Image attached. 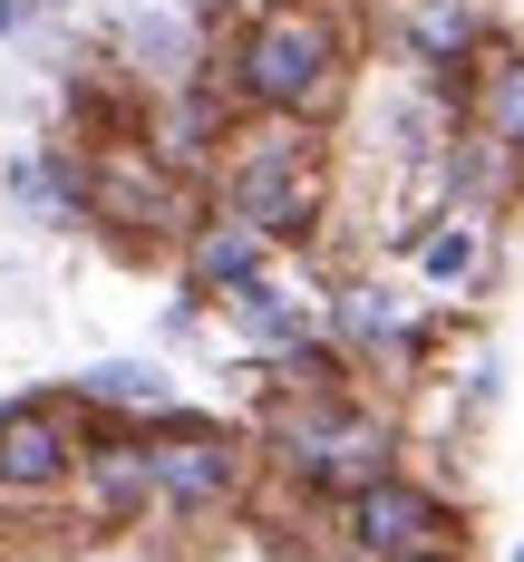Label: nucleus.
Here are the masks:
<instances>
[{
  "label": "nucleus",
  "mask_w": 524,
  "mask_h": 562,
  "mask_svg": "<svg viewBox=\"0 0 524 562\" xmlns=\"http://www.w3.org/2000/svg\"><path fill=\"white\" fill-rule=\"evenodd\" d=\"M389 562H466L457 543H417V553H389Z\"/></svg>",
  "instance_id": "17"
},
{
  "label": "nucleus",
  "mask_w": 524,
  "mask_h": 562,
  "mask_svg": "<svg viewBox=\"0 0 524 562\" xmlns=\"http://www.w3.org/2000/svg\"><path fill=\"white\" fill-rule=\"evenodd\" d=\"M68 397L78 407H98V417H175V389L166 369H146V359H108V369H88V379H68Z\"/></svg>",
  "instance_id": "14"
},
{
  "label": "nucleus",
  "mask_w": 524,
  "mask_h": 562,
  "mask_svg": "<svg viewBox=\"0 0 524 562\" xmlns=\"http://www.w3.org/2000/svg\"><path fill=\"white\" fill-rule=\"evenodd\" d=\"M214 88H233L243 116H282V126H331L349 98V20L331 0H263L233 58L214 68Z\"/></svg>",
  "instance_id": "1"
},
{
  "label": "nucleus",
  "mask_w": 524,
  "mask_h": 562,
  "mask_svg": "<svg viewBox=\"0 0 524 562\" xmlns=\"http://www.w3.org/2000/svg\"><path fill=\"white\" fill-rule=\"evenodd\" d=\"M272 262V243L253 224H233V214H204V224L185 233V291L194 301H224V291H243V281Z\"/></svg>",
  "instance_id": "12"
},
{
  "label": "nucleus",
  "mask_w": 524,
  "mask_h": 562,
  "mask_svg": "<svg viewBox=\"0 0 524 562\" xmlns=\"http://www.w3.org/2000/svg\"><path fill=\"white\" fill-rule=\"evenodd\" d=\"M214 194H224L233 224H253L272 252L282 243H311V233L331 224V146H321V126H282V116L224 126Z\"/></svg>",
  "instance_id": "2"
},
{
  "label": "nucleus",
  "mask_w": 524,
  "mask_h": 562,
  "mask_svg": "<svg viewBox=\"0 0 524 562\" xmlns=\"http://www.w3.org/2000/svg\"><path fill=\"white\" fill-rule=\"evenodd\" d=\"M341 543H349V562H389V553H417V543H457V514H447L437 485L389 465V475L341 495Z\"/></svg>",
  "instance_id": "7"
},
{
  "label": "nucleus",
  "mask_w": 524,
  "mask_h": 562,
  "mask_svg": "<svg viewBox=\"0 0 524 562\" xmlns=\"http://www.w3.org/2000/svg\"><path fill=\"white\" fill-rule=\"evenodd\" d=\"M88 224H116L126 243H185L194 233V194L136 136L126 146H88Z\"/></svg>",
  "instance_id": "5"
},
{
  "label": "nucleus",
  "mask_w": 524,
  "mask_h": 562,
  "mask_svg": "<svg viewBox=\"0 0 524 562\" xmlns=\"http://www.w3.org/2000/svg\"><path fill=\"white\" fill-rule=\"evenodd\" d=\"M243 475H253V456H243V437L214 427V417L175 407V417L146 427V495H156L166 514H224V505H243Z\"/></svg>",
  "instance_id": "4"
},
{
  "label": "nucleus",
  "mask_w": 524,
  "mask_h": 562,
  "mask_svg": "<svg viewBox=\"0 0 524 562\" xmlns=\"http://www.w3.org/2000/svg\"><path fill=\"white\" fill-rule=\"evenodd\" d=\"M40 10H68V0H20V20H40Z\"/></svg>",
  "instance_id": "19"
},
{
  "label": "nucleus",
  "mask_w": 524,
  "mask_h": 562,
  "mask_svg": "<svg viewBox=\"0 0 524 562\" xmlns=\"http://www.w3.org/2000/svg\"><path fill=\"white\" fill-rule=\"evenodd\" d=\"M408 330H417V321H408V301L389 291V281H341V291L321 301V339L341 349L349 369H369V359H389V349H399Z\"/></svg>",
  "instance_id": "11"
},
{
  "label": "nucleus",
  "mask_w": 524,
  "mask_h": 562,
  "mask_svg": "<svg viewBox=\"0 0 524 562\" xmlns=\"http://www.w3.org/2000/svg\"><path fill=\"white\" fill-rule=\"evenodd\" d=\"M486 30H495L486 0H389V40H399V58L417 78H457Z\"/></svg>",
  "instance_id": "10"
},
{
  "label": "nucleus",
  "mask_w": 524,
  "mask_h": 562,
  "mask_svg": "<svg viewBox=\"0 0 524 562\" xmlns=\"http://www.w3.org/2000/svg\"><path fill=\"white\" fill-rule=\"evenodd\" d=\"M10 30H20V0H0V40H10Z\"/></svg>",
  "instance_id": "18"
},
{
  "label": "nucleus",
  "mask_w": 524,
  "mask_h": 562,
  "mask_svg": "<svg viewBox=\"0 0 524 562\" xmlns=\"http://www.w3.org/2000/svg\"><path fill=\"white\" fill-rule=\"evenodd\" d=\"M263 465L301 495H349L399 465V417L369 389L349 397H272L263 407Z\"/></svg>",
  "instance_id": "3"
},
{
  "label": "nucleus",
  "mask_w": 524,
  "mask_h": 562,
  "mask_svg": "<svg viewBox=\"0 0 524 562\" xmlns=\"http://www.w3.org/2000/svg\"><path fill=\"white\" fill-rule=\"evenodd\" d=\"M224 321H233L243 349L282 359V349H301V339H321V291H311L301 272H282V262H263L243 291H224Z\"/></svg>",
  "instance_id": "9"
},
{
  "label": "nucleus",
  "mask_w": 524,
  "mask_h": 562,
  "mask_svg": "<svg viewBox=\"0 0 524 562\" xmlns=\"http://www.w3.org/2000/svg\"><path fill=\"white\" fill-rule=\"evenodd\" d=\"M78 447H88V407L68 389H30L0 397V495L10 505H40L78 475Z\"/></svg>",
  "instance_id": "6"
},
{
  "label": "nucleus",
  "mask_w": 524,
  "mask_h": 562,
  "mask_svg": "<svg viewBox=\"0 0 524 562\" xmlns=\"http://www.w3.org/2000/svg\"><path fill=\"white\" fill-rule=\"evenodd\" d=\"M447 108H457V126L476 146L524 156V40L515 30H486V40L466 49V68L447 78Z\"/></svg>",
  "instance_id": "8"
},
{
  "label": "nucleus",
  "mask_w": 524,
  "mask_h": 562,
  "mask_svg": "<svg viewBox=\"0 0 524 562\" xmlns=\"http://www.w3.org/2000/svg\"><path fill=\"white\" fill-rule=\"evenodd\" d=\"M263 369H272V397H349L359 389V369H349L331 339H301L282 359H263Z\"/></svg>",
  "instance_id": "16"
},
{
  "label": "nucleus",
  "mask_w": 524,
  "mask_h": 562,
  "mask_svg": "<svg viewBox=\"0 0 524 562\" xmlns=\"http://www.w3.org/2000/svg\"><path fill=\"white\" fill-rule=\"evenodd\" d=\"M10 194L30 204V224H68V214H88V156H68V146H30V156L10 166Z\"/></svg>",
  "instance_id": "13"
},
{
  "label": "nucleus",
  "mask_w": 524,
  "mask_h": 562,
  "mask_svg": "<svg viewBox=\"0 0 524 562\" xmlns=\"http://www.w3.org/2000/svg\"><path fill=\"white\" fill-rule=\"evenodd\" d=\"M486 214H437V224L417 233V272L437 281V291H476L486 281Z\"/></svg>",
  "instance_id": "15"
}]
</instances>
